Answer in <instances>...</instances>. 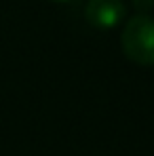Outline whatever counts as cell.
Segmentation results:
<instances>
[{"label": "cell", "instance_id": "obj_1", "mask_svg": "<svg viewBox=\"0 0 154 156\" xmlns=\"http://www.w3.org/2000/svg\"><path fill=\"white\" fill-rule=\"evenodd\" d=\"M120 47L129 61L137 66H154V17L135 15L131 17L120 34Z\"/></svg>", "mask_w": 154, "mask_h": 156}, {"label": "cell", "instance_id": "obj_2", "mask_svg": "<svg viewBox=\"0 0 154 156\" xmlns=\"http://www.w3.org/2000/svg\"><path fill=\"white\" fill-rule=\"evenodd\" d=\"M125 13L123 0H89L84 6V19L99 30L116 27L125 19Z\"/></svg>", "mask_w": 154, "mask_h": 156}, {"label": "cell", "instance_id": "obj_3", "mask_svg": "<svg viewBox=\"0 0 154 156\" xmlns=\"http://www.w3.org/2000/svg\"><path fill=\"white\" fill-rule=\"evenodd\" d=\"M137 15H150V11L154 9V0H131Z\"/></svg>", "mask_w": 154, "mask_h": 156}, {"label": "cell", "instance_id": "obj_4", "mask_svg": "<svg viewBox=\"0 0 154 156\" xmlns=\"http://www.w3.org/2000/svg\"><path fill=\"white\" fill-rule=\"evenodd\" d=\"M53 2H74V0H53Z\"/></svg>", "mask_w": 154, "mask_h": 156}]
</instances>
